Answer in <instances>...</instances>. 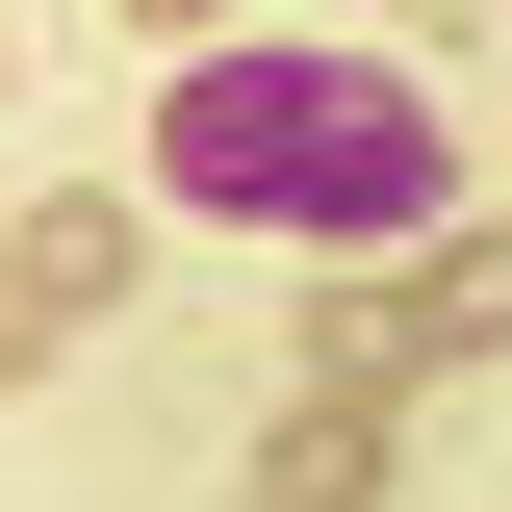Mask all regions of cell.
<instances>
[{
  "mask_svg": "<svg viewBox=\"0 0 512 512\" xmlns=\"http://www.w3.org/2000/svg\"><path fill=\"white\" fill-rule=\"evenodd\" d=\"M154 180L231 205V231L359 256V231H410V205H436V103H410L384 52H205L180 103H154Z\"/></svg>",
  "mask_w": 512,
  "mask_h": 512,
  "instance_id": "cell-1",
  "label": "cell"
},
{
  "mask_svg": "<svg viewBox=\"0 0 512 512\" xmlns=\"http://www.w3.org/2000/svg\"><path fill=\"white\" fill-rule=\"evenodd\" d=\"M103 282H128V205H52V231H0V384H52Z\"/></svg>",
  "mask_w": 512,
  "mask_h": 512,
  "instance_id": "cell-2",
  "label": "cell"
},
{
  "mask_svg": "<svg viewBox=\"0 0 512 512\" xmlns=\"http://www.w3.org/2000/svg\"><path fill=\"white\" fill-rule=\"evenodd\" d=\"M154 26H205V0H154Z\"/></svg>",
  "mask_w": 512,
  "mask_h": 512,
  "instance_id": "cell-3",
  "label": "cell"
}]
</instances>
